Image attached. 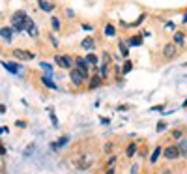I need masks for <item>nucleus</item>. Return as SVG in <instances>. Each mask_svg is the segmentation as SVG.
Wrapping results in <instances>:
<instances>
[{"mask_svg":"<svg viewBox=\"0 0 187 174\" xmlns=\"http://www.w3.org/2000/svg\"><path fill=\"white\" fill-rule=\"evenodd\" d=\"M95 163V156L90 150H79V154L73 157V167L77 170H88Z\"/></svg>","mask_w":187,"mask_h":174,"instance_id":"nucleus-1","label":"nucleus"},{"mask_svg":"<svg viewBox=\"0 0 187 174\" xmlns=\"http://www.w3.org/2000/svg\"><path fill=\"white\" fill-rule=\"evenodd\" d=\"M30 17L25 13V12H15L13 15H12V30L13 32H23L25 28H26V21H28Z\"/></svg>","mask_w":187,"mask_h":174,"instance_id":"nucleus-2","label":"nucleus"},{"mask_svg":"<svg viewBox=\"0 0 187 174\" xmlns=\"http://www.w3.org/2000/svg\"><path fill=\"white\" fill-rule=\"evenodd\" d=\"M69 79H71L75 88H81V86H84V82L90 79V73H84L79 68H71L69 69Z\"/></svg>","mask_w":187,"mask_h":174,"instance_id":"nucleus-3","label":"nucleus"},{"mask_svg":"<svg viewBox=\"0 0 187 174\" xmlns=\"http://www.w3.org/2000/svg\"><path fill=\"white\" fill-rule=\"evenodd\" d=\"M54 64L62 69H71V68H75V58L71 54H56L54 56Z\"/></svg>","mask_w":187,"mask_h":174,"instance_id":"nucleus-4","label":"nucleus"},{"mask_svg":"<svg viewBox=\"0 0 187 174\" xmlns=\"http://www.w3.org/2000/svg\"><path fill=\"white\" fill-rule=\"evenodd\" d=\"M180 156H182L180 146L169 144V146H165V148H163V157L167 159V161H176V159H180Z\"/></svg>","mask_w":187,"mask_h":174,"instance_id":"nucleus-5","label":"nucleus"},{"mask_svg":"<svg viewBox=\"0 0 187 174\" xmlns=\"http://www.w3.org/2000/svg\"><path fill=\"white\" fill-rule=\"evenodd\" d=\"M163 56L167 58V60H170V58H176V56H178V45H176L174 41L167 43V45L163 47Z\"/></svg>","mask_w":187,"mask_h":174,"instance_id":"nucleus-6","label":"nucleus"},{"mask_svg":"<svg viewBox=\"0 0 187 174\" xmlns=\"http://www.w3.org/2000/svg\"><path fill=\"white\" fill-rule=\"evenodd\" d=\"M12 54H13V58H17V60H34L36 58L30 51H25V49H13Z\"/></svg>","mask_w":187,"mask_h":174,"instance_id":"nucleus-7","label":"nucleus"},{"mask_svg":"<svg viewBox=\"0 0 187 174\" xmlns=\"http://www.w3.org/2000/svg\"><path fill=\"white\" fill-rule=\"evenodd\" d=\"M101 84H103V79L99 77V73L90 75V79H88V90H95V88H99Z\"/></svg>","mask_w":187,"mask_h":174,"instance_id":"nucleus-8","label":"nucleus"},{"mask_svg":"<svg viewBox=\"0 0 187 174\" xmlns=\"http://www.w3.org/2000/svg\"><path fill=\"white\" fill-rule=\"evenodd\" d=\"M81 47H82L84 51H88V52H94L95 47H97V43H95V39H94L92 36H88V38H84V39L81 41Z\"/></svg>","mask_w":187,"mask_h":174,"instance_id":"nucleus-9","label":"nucleus"},{"mask_svg":"<svg viewBox=\"0 0 187 174\" xmlns=\"http://www.w3.org/2000/svg\"><path fill=\"white\" fill-rule=\"evenodd\" d=\"M68 142H69V135H62L56 142H51V150H52V152H58V150H62Z\"/></svg>","mask_w":187,"mask_h":174,"instance_id":"nucleus-10","label":"nucleus"},{"mask_svg":"<svg viewBox=\"0 0 187 174\" xmlns=\"http://www.w3.org/2000/svg\"><path fill=\"white\" fill-rule=\"evenodd\" d=\"M2 68L4 69H8L12 75H19V73H23V69L19 68V64H15V62H4L2 60Z\"/></svg>","mask_w":187,"mask_h":174,"instance_id":"nucleus-11","label":"nucleus"},{"mask_svg":"<svg viewBox=\"0 0 187 174\" xmlns=\"http://www.w3.org/2000/svg\"><path fill=\"white\" fill-rule=\"evenodd\" d=\"M41 82L47 86V88L51 90H58V84L52 81V73H45V75H41Z\"/></svg>","mask_w":187,"mask_h":174,"instance_id":"nucleus-12","label":"nucleus"},{"mask_svg":"<svg viewBox=\"0 0 187 174\" xmlns=\"http://www.w3.org/2000/svg\"><path fill=\"white\" fill-rule=\"evenodd\" d=\"M75 68H79V69L84 71V73H90V64L86 62L84 56H77V58H75Z\"/></svg>","mask_w":187,"mask_h":174,"instance_id":"nucleus-13","label":"nucleus"},{"mask_svg":"<svg viewBox=\"0 0 187 174\" xmlns=\"http://www.w3.org/2000/svg\"><path fill=\"white\" fill-rule=\"evenodd\" d=\"M25 30L28 32L30 38H38V36H39V30H38V26L34 25V21H32V19L26 21V28H25Z\"/></svg>","mask_w":187,"mask_h":174,"instance_id":"nucleus-14","label":"nucleus"},{"mask_svg":"<svg viewBox=\"0 0 187 174\" xmlns=\"http://www.w3.org/2000/svg\"><path fill=\"white\" fill-rule=\"evenodd\" d=\"M0 38H2L6 43H12V39H13V30L8 28V26H2V28H0Z\"/></svg>","mask_w":187,"mask_h":174,"instance_id":"nucleus-15","label":"nucleus"},{"mask_svg":"<svg viewBox=\"0 0 187 174\" xmlns=\"http://www.w3.org/2000/svg\"><path fill=\"white\" fill-rule=\"evenodd\" d=\"M137 150H139V144H137V142H131V144H127V148H125V152H124V157H127V159L135 157Z\"/></svg>","mask_w":187,"mask_h":174,"instance_id":"nucleus-16","label":"nucleus"},{"mask_svg":"<svg viewBox=\"0 0 187 174\" xmlns=\"http://www.w3.org/2000/svg\"><path fill=\"white\" fill-rule=\"evenodd\" d=\"M38 6H39L41 12H45V13H51L52 9H54V4L49 2V0H38Z\"/></svg>","mask_w":187,"mask_h":174,"instance_id":"nucleus-17","label":"nucleus"},{"mask_svg":"<svg viewBox=\"0 0 187 174\" xmlns=\"http://www.w3.org/2000/svg\"><path fill=\"white\" fill-rule=\"evenodd\" d=\"M103 34H105V38H114V36L118 34V30H116V26H114V25L107 23V25L103 26Z\"/></svg>","mask_w":187,"mask_h":174,"instance_id":"nucleus-18","label":"nucleus"},{"mask_svg":"<svg viewBox=\"0 0 187 174\" xmlns=\"http://www.w3.org/2000/svg\"><path fill=\"white\" fill-rule=\"evenodd\" d=\"M118 51L124 58H129V45L124 41V39H118Z\"/></svg>","mask_w":187,"mask_h":174,"instance_id":"nucleus-19","label":"nucleus"},{"mask_svg":"<svg viewBox=\"0 0 187 174\" xmlns=\"http://www.w3.org/2000/svg\"><path fill=\"white\" fill-rule=\"evenodd\" d=\"M172 41H174V43H176V45H178V47H183V45H185V34H183L182 30L174 32V39H172Z\"/></svg>","mask_w":187,"mask_h":174,"instance_id":"nucleus-20","label":"nucleus"},{"mask_svg":"<svg viewBox=\"0 0 187 174\" xmlns=\"http://www.w3.org/2000/svg\"><path fill=\"white\" fill-rule=\"evenodd\" d=\"M161 154H163V146H155V148H153L152 156H150V163H152V165H155V163H157V159H159Z\"/></svg>","mask_w":187,"mask_h":174,"instance_id":"nucleus-21","label":"nucleus"},{"mask_svg":"<svg viewBox=\"0 0 187 174\" xmlns=\"http://www.w3.org/2000/svg\"><path fill=\"white\" fill-rule=\"evenodd\" d=\"M109 64L107 62H101V68H99V77L103 79V82H107V79H109Z\"/></svg>","mask_w":187,"mask_h":174,"instance_id":"nucleus-22","label":"nucleus"},{"mask_svg":"<svg viewBox=\"0 0 187 174\" xmlns=\"http://www.w3.org/2000/svg\"><path fill=\"white\" fill-rule=\"evenodd\" d=\"M125 43L129 47H140L142 45V38L140 36H131L129 39H125Z\"/></svg>","mask_w":187,"mask_h":174,"instance_id":"nucleus-23","label":"nucleus"},{"mask_svg":"<svg viewBox=\"0 0 187 174\" xmlns=\"http://www.w3.org/2000/svg\"><path fill=\"white\" fill-rule=\"evenodd\" d=\"M51 26H52V32H60V30H62L60 19H58L56 15H51Z\"/></svg>","mask_w":187,"mask_h":174,"instance_id":"nucleus-24","label":"nucleus"},{"mask_svg":"<svg viewBox=\"0 0 187 174\" xmlns=\"http://www.w3.org/2000/svg\"><path fill=\"white\" fill-rule=\"evenodd\" d=\"M86 62L90 64V66H97V64H99V56H97V54H94V52H88V56H86Z\"/></svg>","mask_w":187,"mask_h":174,"instance_id":"nucleus-25","label":"nucleus"},{"mask_svg":"<svg viewBox=\"0 0 187 174\" xmlns=\"http://www.w3.org/2000/svg\"><path fill=\"white\" fill-rule=\"evenodd\" d=\"M131 69H133V62H131L129 58H125L124 64H122V75H127Z\"/></svg>","mask_w":187,"mask_h":174,"instance_id":"nucleus-26","label":"nucleus"},{"mask_svg":"<svg viewBox=\"0 0 187 174\" xmlns=\"http://www.w3.org/2000/svg\"><path fill=\"white\" fill-rule=\"evenodd\" d=\"M103 152H105V154H109V156L114 154V142H107V144L103 146Z\"/></svg>","mask_w":187,"mask_h":174,"instance_id":"nucleus-27","label":"nucleus"},{"mask_svg":"<svg viewBox=\"0 0 187 174\" xmlns=\"http://www.w3.org/2000/svg\"><path fill=\"white\" fill-rule=\"evenodd\" d=\"M49 112H51V122H52V125L58 127V118H56V114H54V111H52V109H49Z\"/></svg>","mask_w":187,"mask_h":174,"instance_id":"nucleus-28","label":"nucleus"},{"mask_svg":"<svg viewBox=\"0 0 187 174\" xmlns=\"http://www.w3.org/2000/svg\"><path fill=\"white\" fill-rule=\"evenodd\" d=\"M182 137H183L182 129H174V131H172V139H182Z\"/></svg>","mask_w":187,"mask_h":174,"instance_id":"nucleus-29","label":"nucleus"},{"mask_svg":"<svg viewBox=\"0 0 187 174\" xmlns=\"http://www.w3.org/2000/svg\"><path fill=\"white\" fill-rule=\"evenodd\" d=\"M49 39L52 41V47H54V49H58V47H60V43H58V39H56V38H54L52 34H49Z\"/></svg>","mask_w":187,"mask_h":174,"instance_id":"nucleus-30","label":"nucleus"},{"mask_svg":"<svg viewBox=\"0 0 187 174\" xmlns=\"http://www.w3.org/2000/svg\"><path fill=\"white\" fill-rule=\"evenodd\" d=\"M144 19H146V13H142V15H140V17H139L137 21H135V23H133V25H129V26H137V25H140V23H142V21H144Z\"/></svg>","mask_w":187,"mask_h":174,"instance_id":"nucleus-31","label":"nucleus"},{"mask_svg":"<svg viewBox=\"0 0 187 174\" xmlns=\"http://www.w3.org/2000/svg\"><path fill=\"white\" fill-rule=\"evenodd\" d=\"M140 170V165H139V163H133V165H131V174H137Z\"/></svg>","mask_w":187,"mask_h":174,"instance_id":"nucleus-32","label":"nucleus"},{"mask_svg":"<svg viewBox=\"0 0 187 174\" xmlns=\"http://www.w3.org/2000/svg\"><path fill=\"white\" fill-rule=\"evenodd\" d=\"M165 129H167V124H165V122H159V124H157V133L165 131Z\"/></svg>","mask_w":187,"mask_h":174,"instance_id":"nucleus-33","label":"nucleus"},{"mask_svg":"<svg viewBox=\"0 0 187 174\" xmlns=\"http://www.w3.org/2000/svg\"><path fill=\"white\" fill-rule=\"evenodd\" d=\"M41 68H43V69H47L49 73L52 71V66H51V64H47V62H41Z\"/></svg>","mask_w":187,"mask_h":174,"instance_id":"nucleus-34","label":"nucleus"},{"mask_svg":"<svg viewBox=\"0 0 187 174\" xmlns=\"http://www.w3.org/2000/svg\"><path fill=\"white\" fill-rule=\"evenodd\" d=\"M15 125H17V127H23V129H25V127H26V122H23V120H17V122H15Z\"/></svg>","mask_w":187,"mask_h":174,"instance_id":"nucleus-35","label":"nucleus"},{"mask_svg":"<svg viewBox=\"0 0 187 174\" xmlns=\"http://www.w3.org/2000/svg\"><path fill=\"white\" fill-rule=\"evenodd\" d=\"M99 120H101V124H103V125H107V124H111V118H105V116H101Z\"/></svg>","mask_w":187,"mask_h":174,"instance_id":"nucleus-36","label":"nucleus"},{"mask_svg":"<svg viewBox=\"0 0 187 174\" xmlns=\"http://www.w3.org/2000/svg\"><path fill=\"white\" fill-rule=\"evenodd\" d=\"M165 28H167V30H174V23H172V21H169V23L165 25Z\"/></svg>","mask_w":187,"mask_h":174,"instance_id":"nucleus-37","label":"nucleus"},{"mask_svg":"<svg viewBox=\"0 0 187 174\" xmlns=\"http://www.w3.org/2000/svg\"><path fill=\"white\" fill-rule=\"evenodd\" d=\"M82 28H84V32H92V30H94V26H90V25H86V23L82 25Z\"/></svg>","mask_w":187,"mask_h":174,"instance_id":"nucleus-38","label":"nucleus"},{"mask_svg":"<svg viewBox=\"0 0 187 174\" xmlns=\"http://www.w3.org/2000/svg\"><path fill=\"white\" fill-rule=\"evenodd\" d=\"M2 133H4V135H8V133H9V129H8L6 125H4V127H0V135H2Z\"/></svg>","mask_w":187,"mask_h":174,"instance_id":"nucleus-39","label":"nucleus"},{"mask_svg":"<svg viewBox=\"0 0 187 174\" xmlns=\"http://www.w3.org/2000/svg\"><path fill=\"white\" fill-rule=\"evenodd\" d=\"M4 154H6V146L0 142V156H4Z\"/></svg>","mask_w":187,"mask_h":174,"instance_id":"nucleus-40","label":"nucleus"},{"mask_svg":"<svg viewBox=\"0 0 187 174\" xmlns=\"http://www.w3.org/2000/svg\"><path fill=\"white\" fill-rule=\"evenodd\" d=\"M182 25H187V12H185L183 17H182Z\"/></svg>","mask_w":187,"mask_h":174,"instance_id":"nucleus-41","label":"nucleus"},{"mask_svg":"<svg viewBox=\"0 0 187 174\" xmlns=\"http://www.w3.org/2000/svg\"><path fill=\"white\" fill-rule=\"evenodd\" d=\"M65 13H68V17H69V19H73V17H75V15H73V12H71V9H65Z\"/></svg>","mask_w":187,"mask_h":174,"instance_id":"nucleus-42","label":"nucleus"},{"mask_svg":"<svg viewBox=\"0 0 187 174\" xmlns=\"http://www.w3.org/2000/svg\"><path fill=\"white\" fill-rule=\"evenodd\" d=\"M4 112H6V105L0 103V114H4Z\"/></svg>","mask_w":187,"mask_h":174,"instance_id":"nucleus-43","label":"nucleus"},{"mask_svg":"<svg viewBox=\"0 0 187 174\" xmlns=\"http://www.w3.org/2000/svg\"><path fill=\"white\" fill-rule=\"evenodd\" d=\"M161 174H170V170H169V169H165V170H163Z\"/></svg>","mask_w":187,"mask_h":174,"instance_id":"nucleus-44","label":"nucleus"},{"mask_svg":"<svg viewBox=\"0 0 187 174\" xmlns=\"http://www.w3.org/2000/svg\"><path fill=\"white\" fill-rule=\"evenodd\" d=\"M185 26H187V25H185Z\"/></svg>","mask_w":187,"mask_h":174,"instance_id":"nucleus-45","label":"nucleus"}]
</instances>
